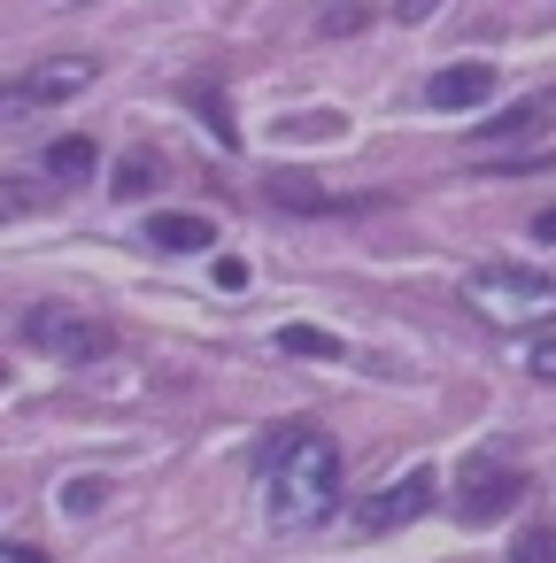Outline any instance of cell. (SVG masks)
Here are the masks:
<instances>
[{
    "mask_svg": "<svg viewBox=\"0 0 556 563\" xmlns=\"http://www.w3.org/2000/svg\"><path fill=\"white\" fill-rule=\"evenodd\" d=\"M263 501H271V525H286V532L325 525L340 509V448L317 424H286L263 448Z\"/></svg>",
    "mask_w": 556,
    "mask_h": 563,
    "instance_id": "cell-1",
    "label": "cell"
},
{
    "mask_svg": "<svg viewBox=\"0 0 556 563\" xmlns=\"http://www.w3.org/2000/svg\"><path fill=\"white\" fill-rule=\"evenodd\" d=\"M464 301L471 317H487L494 332H533V324H556V278L541 271H510V263H487L464 278Z\"/></svg>",
    "mask_w": 556,
    "mask_h": 563,
    "instance_id": "cell-2",
    "label": "cell"
},
{
    "mask_svg": "<svg viewBox=\"0 0 556 563\" xmlns=\"http://www.w3.org/2000/svg\"><path fill=\"white\" fill-rule=\"evenodd\" d=\"M17 340L32 347V355H47V363H70V371H86V363H101L117 340H109V324H94L86 309H63V301H32L24 317H17Z\"/></svg>",
    "mask_w": 556,
    "mask_h": 563,
    "instance_id": "cell-3",
    "label": "cell"
},
{
    "mask_svg": "<svg viewBox=\"0 0 556 563\" xmlns=\"http://www.w3.org/2000/svg\"><path fill=\"white\" fill-rule=\"evenodd\" d=\"M517 501H525V471H510L502 455H471V463H464V486H456L464 525H494V517H510Z\"/></svg>",
    "mask_w": 556,
    "mask_h": 563,
    "instance_id": "cell-4",
    "label": "cell"
},
{
    "mask_svg": "<svg viewBox=\"0 0 556 563\" xmlns=\"http://www.w3.org/2000/svg\"><path fill=\"white\" fill-rule=\"evenodd\" d=\"M94 78H101V70H94L86 55H55V63H32V70L17 78V109H32V101H40V109H47V101H78V93H86Z\"/></svg>",
    "mask_w": 556,
    "mask_h": 563,
    "instance_id": "cell-5",
    "label": "cell"
},
{
    "mask_svg": "<svg viewBox=\"0 0 556 563\" xmlns=\"http://www.w3.org/2000/svg\"><path fill=\"white\" fill-rule=\"evenodd\" d=\"M433 494H440V478H433V471H402L394 486H379V494L363 501V525H371V532H394V525L425 517V509H433Z\"/></svg>",
    "mask_w": 556,
    "mask_h": 563,
    "instance_id": "cell-6",
    "label": "cell"
},
{
    "mask_svg": "<svg viewBox=\"0 0 556 563\" xmlns=\"http://www.w3.org/2000/svg\"><path fill=\"white\" fill-rule=\"evenodd\" d=\"M425 101H433L440 117H464V109H487V101H494V70H487V63H448V70H433V86H425Z\"/></svg>",
    "mask_w": 556,
    "mask_h": 563,
    "instance_id": "cell-7",
    "label": "cell"
},
{
    "mask_svg": "<svg viewBox=\"0 0 556 563\" xmlns=\"http://www.w3.org/2000/svg\"><path fill=\"white\" fill-rule=\"evenodd\" d=\"M271 201H279L286 217H340V209H379V194H363V201H340V194H325L309 170H279V178H271Z\"/></svg>",
    "mask_w": 556,
    "mask_h": 563,
    "instance_id": "cell-8",
    "label": "cell"
},
{
    "mask_svg": "<svg viewBox=\"0 0 556 563\" xmlns=\"http://www.w3.org/2000/svg\"><path fill=\"white\" fill-rule=\"evenodd\" d=\"M148 240L171 247V255H201V247L217 240V224H209V217H148Z\"/></svg>",
    "mask_w": 556,
    "mask_h": 563,
    "instance_id": "cell-9",
    "label": "cell"
},
{
    "mask_svg": "<svg viewBox=\"0 0 556 563\" xmlns=\"http://www.w3.org/2000/svg\"><path fill=\"white\" fill-rule=\"evenodd\" d=\"M94 163H101V147H94V140H78V132L47 147V178H55V186H86V178H94Z\"/></svg>",
    "mask_w": 556,
    "mask_h": 563,
    "instance_id": "cell-10",
    "label": "cell"
},
{
    "mask_svg": "<svg viewBox=\"0 0 556 563\" xmlns=\"http://www.w3.org/2000/svg\"><path fill=\"white\" fill-rule=\"evenodd\" d=\"M271 340H279V355H309V363H340L348 355V340H332L325 324H279Z\"/></svg>",
    "mask_w": 556,
    "mask_h": 563,
    "instance_id": "cell-11",
    "label": "cell"
},
{
    "mask_svg": "<svg viewBox=\"0 0 556 563\" xmlns=\"http://www.w3.org/2000/svg\"><path fill=\"white\" fill-rule=\"evenodd\" d=\"M548 124H556V86L533 93V101H517V109H502V117L487 124V140H517V132H548Z\"/></svg>",
    "mask_w": 556,
    "mask_h": 563,
    "instance_id": "cell-12",
    "label": "cell"
},
{
    "mask_svg": "<svg viewBox=\"0 0 556 563\" xmlns=\"http://www.w3.org/2000/svg\"><path fill=\"white\" fill-rule=\"evenodd\" d=\"M510 563H556V525H525L510 540Z\"/></svg>",
    "mask_w": 556,
    "mask_h": 563,
    "instance_id": "cell-13",
    "label": "cell"
},
{
    "mask_svg": "<svg viewBox=\"0 0 556 563\" xmlns=\"http://www.w3.org/2000/svg\"><path fill=\"white\" fill-rule=\"evenodd\" d=\"M109 186H117V201H140V194H148V186H155V163H148V155H124V163H117V178H109Z\"/></svg>",
    "mask_w": 556,
    "mask_h": 563,
    "instance_id": "cell-14",
    "label": "cell"
},
{
    "mask_svg": "<svg viewBox=\"0 0 556 563\" xmlns=\"http://www.w3.org/2000/svg\"><path fill=\"white\" fill-rule=\"evenodd\" d=\"M101 494H109L101 478H70V486H63V509H70V517H86V509H101Z\"/></svg>",
    "mask_w": 556,
    "mask_h": 563,
    "instance_id": "cell-15",
    "label": "cell"
},
{
    "mask_svg": "<svg viewBox=\"0 0 556 563\" xmlns=\"http://www.w3.org/2000/svg\"><path fill=\"white\" fill-rule=\"evenodd\" d=\"M525 371H533V378H556V332L525 340Z\"/></svg>",
    "mask_w": 556,
    "mask_h": 563,
    "instance_id": "cell-16",
    "label": "cell"
},
{
    "mask_svg": "<svg viewBox=\"0 0 556 563\" xmlns=\"http://www.w3.org/2000/svg\"><path fill=\"white\" fill-rule=\"evenodd\" d=\"M248 278H255V271H248L240 255H225V263H217V286H225V294H248Z\"/></svg>",
    "mask_w": 556,
    "mask_h": 563,
    "instance_id": "cell-17",
    "label": "cell"
},
{
    "mask_svg": "<svg viewBox=\"0 0 556 563\" xmlns=\"http://www.w3.org/2000/svg\"><path fill=\"white\" fill-rule=\"evenodd\" d=\"M433 9H440V0H394V16H402V24H425Z\"/></svg>",
    "mask_w": 556,
    "mask_h": 563,
    "instance_id": "cell-18",
    "label": "cell"
},
{
    "mask_svg": "<svg viewBox=\"0 0 556 563\" xmlns=\"http://www.w3.org/2000/svg\"><path fill=\"white\" fill-rule=\"evenodd\" d=\"M533 240H541V247H556V201H548V209L533 217Z\"/></svg>",
    "mask_w": 556,
    "mask_h": 563,
    "instance_id": "cell-19",
    "label": "cell"
},
{
    "mask_svg": "<svg viewBox=\"0 0 556 563\" xmlns=\"http://www.w3.org/2000/svg\"><path fill=\"white\" fill-rule=\"evenodd\" d=\"M0 563H47V555H40V548H24V540H17V548H9V555H0Z\"/></svg>",
    "mask_w": 556,
    "mask_h": 563,
    "instance_id": "cell-20",
    "label": "cell"
}]
</instances>
